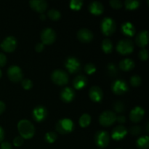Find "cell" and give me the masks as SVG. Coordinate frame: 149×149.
<instances>
[{
	"instance_id": "277c9868",
	"label": "cell",
	"mask_w": 149,
	"mask_h": 149,
	"mask_svg": "<svg viewBox=\"0 0 149 149\" xmlns=\"http://www.w3.org/2000/svg\"><path fill=\"white\" fill-rule=\"evenodd\" d=\"M51 79L54 84L59 86H63L68 82V76L65 71L57 69L55 70L51 74Z\"/></svg>"
},
{
	"instance_id": "ba28073f",
	"label": "cell",
	"mask_w": 149,
	"mask_h": 149,
	"mask_svg": "<svg viewBox=\"0 0 149 149\" xmlns=\"http://www.w3.org/2000/svg\"><path fill=\"white\" fill-rule=\"evenodd\" d=\"M65 68L70 74H76L81 69V63L75 57H68L64 63Z\"/></svg>"
},
{
	"instance_id": "4dcf8cb0",
	"label": "cell",
	"mask_w": 149,
	"mask_h": 149,
	"mask_svg": "<svg viewBox=\"0 0 149 149\" xmlns=\"http://www.w3.org/2000/svg\"><path fill=\"white\" fill-rule=\"evenodd\" d=\"M83 5V1L81 0H72L70 2V7L74 10H79L81 8Z\"/></svg>"
},
{
	"instance_id": "ab89813d",
	"label": "cell",
	"mask_w": 149,
	"mask_h": 149,
	"mask_svg": "<svg viewBox=\"0 0 149 149\" xmlns=\"http://www.w3.org/2000/svg\"><path fill=\"white\" fill-rule=\"evenodd\" d=\"M23 138L20 136H17L15 138L13 141V144H14L15 146L16 147H19L20 146L23 145Z\"/></svg>"
},
{
	"instance_id": "7dc6e473",
	"label": "cell",
	"mask_w": 149,
	"mask_h": 149,
	"mask_svg": "<svg viewBox=\"0 0 149 149\" xmlns=\"http://www.w3.org/2000/svg\"><path fill=\"white\" fill-rule=\"evenodd\" d=\"M45 18H46V16H45V15H44V14L41 15H40V19H41V20H45Z\"/></svg>"
},
{
	"instance_id": "7c38bea8",
	"label": "cell",
	"mask_w": 149,
	"mask_h": 149,
	"mask_svg": "<svg viewBox=\"0 0 149 149\" xmlns=\"http://www.w3.org/2000/svg\"><path fill=\"white\" fill-rule=\"evenodd\" d=\"M128 85L126 81L122 79H117L113 82L111 90L116 95H123L128 91Z\"/></svg>"
},
{
	"instance_id": "9a60e30c",
	"label": "cell",
	"mask_w": 149,
	"mask_h": 149,
	"mask_svg": "<svg viewBox=\"0 0 149 149\" xmlns=\"http://www.w3.org/2000/svg\"><path fill=\"white\" fill-rule=\"evenodd\" d=\"M77 38L83 43H89L93 40V33L88 29H81L77 33Z\"/></svg>"
},
{
	"instance_id": "9c48e42d",
	"label": "cell",
	"mask_w": 149,
	"mask_h": 149,
	"mask_svg": "<svg viewBox=\"0 0 149 149\" xmlns=\"http://www.w3.org/2000/svg\"><path fill=\"white\" fill-rule=\"evenodd\" d=\"M56 39V33L51 28L43 29L41 33V40L43 45H51Z\"/></svg>"
},
{
	"instance_id": "ac0fdd59",
	"label": "cell",
	"mask_w": 149,
	"mask_h": 149,
	"mask_svg": "<svg viewBox=\"0 0 149 149\" xmlns=\"http://www.w3.org/2000/svg\"><path fill=\"white\" fill-rule=\"evenodd\" d=\"M127 134V130L126 128L122 125H119L116 127L112 130L111 138L115 141H120L126 136Z\"/></svg>"
},
{
	"instance_id": "e0dca14e",
	"label": "cell",
	"mask_w": 149,
	"mask_h": 149,
	"mask_svg": "<svg viewBox=\"0 0 149 149\" xmlns=\"http://www.w3.org/2000/svg\"><path fill=\"white\" fill-rule=\"evenodd\" d=\"M89 96L93 101L100 102L103 97V90L97 86H93L89 90Z\"/></svg>"
},
{
	"instance_id": "4fadbf2b",
	"label": "cell",
	"mask_w": 149,
	"mask_h": 149,
	"mask_svg": "<svg viewBox=\"0 0 149 149\" xmlns=\"http://www.w3.org/2000/svg\"><path fill=\"white\" fill-rule=\"evenodd\" d=\"M33 120L36 122H42L46 119L47 116V111L46 108L42 106H38L33 110L32 112Z\"/></svg>"
},
{
	"instance_id": "ffe728a7",
	"label": "cell",
	"mask_w": 149,
	"mask_h": 149,
	"mask_svg": "<svg viewBox=\"0 0 149 149\" xmlns=\"http://www.w3.org/2000/svg\"><path fill=\"white\" fill-rule=\"evenodd\" d=\"M135 42L140 47L143 48L148 43V31H142L137 35L135 38Z\"/></svg>"
},
{
	"instance_id": "e575fe53",
	"label": "cell",
	"mask_w": 149,
	"mask_h": 149,
	"mask_svg": "<svg viewBox=\"0 0 149 149\" xmlns=\"http://www.w3.org/2000/svg\"><path fill=\"white\" fill-rule=\"evenodd\" d=\"M21 85L25 90H30L33 87V83L29 79H25L21 81Z\"/></svg>"
},
{
	"instance_id": "2e32d148",
	"label": "cell",
	"mask_w": 149,
	"mask_h": 149,
	"mask_svg": "<svg viewBox=\"0 0 149 149\" xmlns=\"http://www.w3.org/2000/svg\"><path fill=\"white\" fill-rule=\"evenodd\" d=\"M29 4L31 8L39 13H42L47 8V3L45 0H31Z\"/></svg>"
},
{
	"instance_id": "8992f818",
	"label": "cell",
	"mask_w": 149,
	"mask_h": 149,
	"mask_svg": "<svg viewBox=\"0 0 149 149\" xmlns=\"http://www.w3.org/2000/svg\"><path fill=\"white\" fill-rule=\"evenodd\" d=\"M116 119V115L112 111H105L99 117V122L103 127L111 126Z\"/></svg>"
},
{
	"instance_id": "bcb514c9",
	"label": "cell",
	"mask_w": 149,
	"mask_h": 149,
	"mask_svg": "<svg viewBox=\"0 0 149 149\" xmlns=\"http://www.w3.org/2000/svg\"><path fill=\"white\" fill-rule=\"evenodd\" d=\"M4 131L1 127H0V143L4 140Z\"/></svg>"
},
{
	"instance_id": "f6af8a7d",
	"label": "cell",
	"mask_w": 149,
	"mask_h": 149,
	"mask_svg": "<svg viewBox=\"0 0 149 149\" xmlns=\"http://www.w3.org/2000/svg\"><path fill=\"white\" fill-rule=\"evenodd\" d=\"M5 110V104L4 102L0 101V115L3 113Z\"/></svg>"
},
{
	"instance_id": "c3c4849f",
	"label": "cell",
	"mask_w": 149,
	"mask_h": 149,
	"mask_svg": "<svg viewBox=\"0 0 149 149\" xmlns=\"http://www.w3.org/2000/svg\"><path fill=\"white\" fill-rule=\"evenodd\" d=\"M148 128H149V124H148V123L146 124V132H149Z\"/></svg>"
},
{
	"instance_id": "f1b7e54d",
	"label": "cell",
	"mask_w": 149,
	"mask_h": 149,
	"mask_svg": "<svg viewBox=\"0 0 149 149\" xmlns=\"http://www.w3.org/2000/svg\"><path fill=\"white\" fill-rule=\"evenodd\" d=\"M47 15L49 19L52 20H58L61 18V13H60L59 10H55V9H52L47 12Z\"/></svg>"
},
{
	"instance_id": "52a82bcc",
	"label": "cell",
	"mask_w": 149,
	"mask_h": 149,
	"mask_svg": "<svg viewBox=\"0 0 149 149\" xmlns=\"http://www.w3.org/2000/svg\"><path fill=\"white\" fill-rule=\"evenodd\" d=\"M95 142L99 148H106L110 142V136L109 132L105 130H100L95 135Z\"/></svg>"
},
{
	"instance_id": "7a4b0ae2",
	"label": "cell",
	"mask_w": 149,
	"mask_h": 149,
	"mask_svg": "<svg viewBox=\"0 0 149 149\" xmlns=\"http://www.w3.org/2000/svg\"><path fill=\"white\" fill-rule=\"evenodd\" d=\"M116 29V22L113 18L106 17L102 20L100 23V29L105 36H111L115 32Z\"/></svg>"
},
{
	"instance_id": "8d00e7d4",
	"label": "cell",
	"mask_w": 149,
	"mask_h": 149,
	"mask_svg": "<svg viewBox=\"0 0 149 149\" xmlns=\"http://www.w3.org/2000/svg\"><path fill=\"white\" fill-rule=\"evenodd\" d=\"M141 127L140 126H132L130 128L129 132L132 135H139L141 133Z\"/></svg>"
},
{
	"instance_id": "1f68e13d",
	"label": "cell",
	"mask_w": 149,
	"mask_h": 149,
	"mask_svg": "<svg viewBox=\"0 0 149 149\" xmlns=\"http://www.w3.org/2000/svg\"><path fill=\"white\" fill-rule=\"evenodd\" d=\"M142 83V79L141 77L138 75L132 76L130 78V84L133 87H138Z\"/></svg>"
},
{
	"instance_id": "3957f363",
	"label": "cell",
	"mask_w": 149,
	"mask_h": 149,
	"mask_svg": "<svg viewBox=\"0 0 149 149\" xmlns=\"http://www.w3.org/2000/svg\"><path fill=\"white\" fill-rule=\"evenodd\" d=\"M74 122L69 119H61L58 121L55 126L57 131L62 135H65L71 132L74 130Z\"/></svg>"
},
{
	"instance_id": "836d02e7",
	"label": "cell",
	"mask_w": 149,
	"mask_h": 149,
	"mask_svg": "<svg viewBox=\"0 0 149 149\" xmlns=\"http://www.w3.org/2000/svg\"><path fill=\"white\" fill-rule=\"evenodd\" d=\"M84 71L87 74H93L96 71V66L93 63H87L84 66Z\"/></svg>"
},
{
	"instance_id": "f35d334b",
	"label": "cell",
	"mask_w": 149,
	"mask_h": 149,
	"mask_svg": "<svg viewBox=\"0 0 149 149\" xmlns=\"http://www.w3.org/2000/svg\"><path fill=\"white\" fill-rule=\"evenodd\" d=\"M138 56H139V58L141 60V61H147L148 58V52L146 49H141L139 52V54H138Z\"/></svg>"
},
{
	"instance_id": "d6986e66",
	"label": "cell",
	"mask_w": 149,
	"mask_h": 149,
	"mask_svg": "<svg viewBox=\"0 0 149 149\" xmlns=\"http://www.w3.org/2000/svg\"><path fill=\"white\" fill-rule=\"evenodd\" d=\"M75 97V92L71 87H65L61 92V98L65 103H70Z\"/></svg>"
},
{
	"instance_id": "d4e9b609",
	"label": "cell",
	"mask_w": 149,
	"mask_h": 149,
	"mask_svg": "<svg viewBox=\"0 0 149 149\" xmlns=\"http://www.w3.org/2000/svg\"><path fill=\"white\" fill-rule=\"evenodd\" d=\"M136 145L140 149H148L149 148V138L147 135L142 136L136 141Z\"/></svg>"
},
{
	"instance_id": "44dd1931",
	"label": "cell",
	"mask_w": 149,
	"mask_h": 149,
	"mask_svg": "<svg viewBox=\"0 0 149 149\" xmlns=\"http://www.w3.org/2000/svg\"><path fill=\"white\" fill-rule=\"evenodd\" d=\"M103 10H104V7L99 1H93L89 5V11L95 15H100L103 13Z\"/></svg>"
},
{
	"instance_id": "74e56055",
	"label": "cell",
	"mask_w": 149,
	"mask_h": 149,
	"mask_svg": "<svg viewBox=\"0 0 149 149\" xmlns=\"http://www.w3.org/2000/svg\"><path fill=\"white\" fill-rule=\"evenodd\" d=\"M109 3H110L111 7L116 10H119L122 7V2L119 0H111Z\"/></svg>"
},
{
	"instance_id": "5b68a950",
	"label": "cell",
	"mask_w": 149,
	"mask_h": 149,
	"mask_svg": "<svg viewBox=\"0 0 149 149\" xmlns=\"http://www.w3.org/2000/svg\"><path fill=\"white\" fill-rule=\"evenodd\" d=\"M134 49V44L132 40L125 39L120 40L116 45V50L122 55H129L132 53Z\"/></svg>"
},
{
	"instance_id": "60d3db41",
	"label": "cell",
	"mask_w": 149,
	"mask_h": 149,
	"mask_svg": "<svg viewBox=\"0 0 149 149\" xmlns=\"http://www.w3.org/2000/svg\"><path fill=\"white\" fill-rule=\"evenodd\" d=\"M7 63V57L2 52H0V67H3Z\"/></svg>"
},
{
	"instance_id": "484cf974",
	"label": "cell",
	"mask_w": 149,
	"mask_h": 149,
	"mask_svg": "<svg viewBox=\"0 0 149 149\" xmlns=\"http://www.w3.org/2000/svg\"><path fill=\"white\" fill-rule=\"evenodd\" d=\"M102 49L106 54L111 53L113 50V43L109 39H105L102 42Z\"/></svg>"
},
{
	"instance_id": "ee69618b",
	"label": "cell",
	"mask_w": 149,
	"mask_h": 149,
	"mask_svg": "<svg viewBox=\"0 0 149 149\" xmlns=\"http://www.w3.org/2000/svg\"><path fill=\"white\" fill-rule=\"evenodd\" d=\"M1 149H12V146L8 142H3L1 144Z\"/></svg>"
},
{
	"instance_id": "603a6c76",
	"label": "cell",
	"mask_w": 149,
	"mask_h": 149,
	"mask_svg": "<svg viewBox=\"0 0 149 149\" xmlns=\"http://www.w3.org/2000/svg\"><path fill=\"white\" fill-rule=\"evenodd\" d=\"M87 84V77L83 75H79L74 78L73 81V85L74 87L77 90H81L84 88Z\"/></svg>"
},
{
	"instance_id": "d6a6232c",
	"label": "cell",
	"mask_w": 149,
	"mask_h": 149,
	"mask_svg": "<svg viewBox=\"0 0 149 149\" xmlns=\"http://www.w3.org/2000/svg\"><path fill=\"white\" fill-rule=\"evenodd\" d=\"M113 109L116 113H122L125 111V105L122 102L116 101L113 104Z\"/></svg>"
},
{
	"instance_id": "d590c367",
	"label": "cell",
	"mask_w": 149,
	"mask_h": 149,
	"mask_svg": "<svg viewBox=\"0 0 149 149\" xmlns=\"http://www.w3.org/2000/svg\"><path fill=\"white\" fill-rule=\"evenodd\" d=\"M108 68V71H109V74H110L111 77H113V76H116L117 74V68H116V65L113 63H109L107 66Z\"/></svg>"
},
{
	"instance_id": "7402d4cb",
	"label": "cell",
	"mask_w": 149,
	"mask_h": 149,
	"mask_svg": "<svg viewBox=\"0 0 149 149\" xmlns=\"http://www.w3.org/2000/svg\"><path fill=\"white\" fill-rule=\"evenodd\" d=\"M121 31L125 36H132L135 33V28L130 22H125L121 26Z\"/></svg>"
},
{
	"instance_id": "8fae6325",
	"label": "cell",
	"mask_w": 149,
	"mask_h": 149,
	"mask_svg": "<svg viewBox=\"0 0 149 149\" xmlns=\"http://www.w3.org/2000/svg\"><path fill=\"white\" fill-rule=\"evenodd\" d=\"M1 49L6 52H13L17 47V39L13 36L6 37L0 45Z\"/></svg>"
},
{
	"instance_id": "5bb4252c",
	"label": "cell",
	"mask_w": 149,
	"mask_h": 149,
	"mask_svg": "<svg viewBox=\"0 0 149 149\" xmlns=\"http://www.w3.org/2000/svg\"><path fill=\"white\" fill-rule=\"evenodd\" d=\"M145 115V110L140 106H136L130 113V119L134 123L141 122Z\"/></svg>"
},
{
	"instance_id": "f546056e",
	"label": "cell",
	"mask_w": 149,
	"mask_h": 149,
	"mask_svg": "<svg viewBox=\"0 0 149 149\" xmlns=\"http://www.w3.org/2000/svg\"><path fill=\"white\" fill-rule=\"evenodd\" d=\"M57 138H58V136H57L55 132H47V133L45 134V140L46 142L49 143H54L55 141H56Z\"/></svg>"
},
{
	"instance_id": "681fc988",
	"label": "cell",
	"mask_w": 149,
	"mask_h": 149,
	"mask_svg": "<svg viewBox=\"0 0 149 149\" xmlns=\"http://www.w3.org/2000/svg\"><path fill=\"white\" fill-rule=\"evenodd\" d=\"M1 76H2V72H1V71L0 70V78L1 77Z\"/></svg>"
},
{
	"instance_id": "f907efd6",
	"label": "cell",
	"mask_w": 149,
	"mask_h": 149,
	"mask_svg": "<svg viewBox=\"0 0 149 149\" xmlns=\"http://www.w3.org/2000/svg\"><path fill=\"white\" fill-rule=\"evenodd\" d=\"M116 149H122V148H116Z\"/></svg>"
},
{
	"instance_id": "4316f807",
	"label": "cell",
	"mask_w": 149,
	"mask_h": 149,
	"mask_svg": "<svg viewBox=\"0 0 149 149\" xmlns=\"http://www.w3.org/2000/svg\"><path fill=\"white\" fill-rule=\"evenodd\" d=\"M79 125L81 127H87L91 122V116L88 113H84L79 118Z\"/></svg>"
},
{
	"instance_id": "b9f144b4",
	"label": "cell",
	"mask_w": 149,
	"mask_h": 149,
	"mask_svg": "<svg viewBox=\"0 0 149 149\" xmlns=\"http://www.w3.org/2000/svg\"><path fill=\"white\" fill-rule=\"evenodd\" d=\"M116 121H117L119 124H124L126 122V117L123 115H120L119 116H116Z\"/></svg>"
},
{
	"instance_id": "83f0119b",
	"label": "cell",
	"mask_w": 149,
	"mask_h": 149,
	"mask_svg": "<svg viewBox=\"0 0 149 149\" xmlns=\"http://www.w3.org/2000/svg\"><path fill=\"white\" fill-rule=\"evenodd\" d=\"M126 9L129 10H134L140 7V1L138 0H126L125 1Z\"/></svg>"
},
{
	"instance_id": "6da1fadb",
	"label": "cell",
	"mask_w": 149,
	"mask_h": 149,
	"mask_svg": "<svg viewBox=\"0 0 149 149\" xmlns=\"http://www.w3.org/2000/svg\"><path fill=\"white\" fill-rule=\"evenodd\" d=\"M17 130L23 139H30L34 135L35 128L33 124L27 119H22L17 124Z\"/></svg>"
},
{
	"instance_id": "cb8c5ba5",
	"label": "cell",
	"mask_w": 149,
	"mask_h": 149,
	"mask_svg": "<svg viewBox=\"0 0 149 149\" xmlns=\"http://www.w3.org/2000/svg\"><path fill=\"white\" fill-rule=\"evenodd\" d=\"M119 67L124 71H129L135 67V63L130 58H125L119 63Z\"/></svg>"
},
{
	"instance_id": "30bf717a",
	"label": "cell",
	"mask_w": 149,
	"mask_h": 149,
	"mask_svg": "<svg viewBox=\"0 0 149 149\" xmlns=\"http://www.w3.org/2000/svg\"><path fill=\"white\" fill-rule=\"evenodd\" d=\"M7 76L13 82H19L23 79V74L20 67L17 65H11L7 70Z\"/></svg>"
},
{
	"instance_id": "7bdbcfd3",
	"label": "cell",
	"mask_w": 149,
	"mask_h": 149,
	"mask_svg": "<svg viewBox=\"0 0 149 149\" xmlns=\"http://www.w3.org/2000/svg\"><path fill=\"white\" fill-rule=\"evenodd\" d=\"M44 49V45L42 43H38L35 47V50L37 52H42Z\"/></svg>"
}]
</instances>
